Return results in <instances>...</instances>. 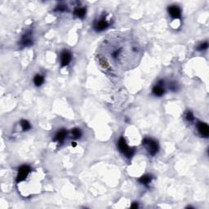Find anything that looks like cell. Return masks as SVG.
I'll return each mask as SVG.
<instances>
[{"label":"cell","mask_w":209,"mask_h":209,"mask_svg":"<svg viewBox=\"0 0 209 209\" xmlns=\"http://www.w3.org/2000/svg\"><path fill=\"white\" fill-rule=\"evenodd\" d=\"M131 207H132V208H137V207H138V204H137V203H133V204L131 206Z\"/></svg>","instance_id":"ffe728a7"},{"label":"cell","mask_w":209,"mask_h":209,"mask_svg":"<svg viewBox=\"0 0 209 209\" xmlns=\"http://www.w3.org/2000/svg\"><path fill=\"white\" fill-rule=\"evenodd\" d=\"M152 179H153V177H152L151 175L146 174V175H143L142 177H140L139 179H138V180H139L140 183H141V184H143V185L147 186V185H149V184L151 182Z\"/></svg>","instance_id":"8fae6325"},{"label":"cell","mask_w":209,"mask_h":209,"mask_svg":"<svg viewBox=\"0 0 209 209\" xmlns=\"http://www.w3.org/2000/svg\"><path fill=\"white\" fill-rule=\"evenodd\" d=\"M20 127H21L23 131H28L31 128V125H30V123L27 120L23 119V120L20 121Z\"/></svg>","instance_id":"9a60e30c"},{"label":"cell","mask_w":209,"mask_h":209,"mask_svg":"<svg viewBox=\"0 0 209 209\" xmlns=\"http://www.w3.org/2000/svg\"><path fill=\"white\" fill-rule=\"evenodd\" d=\"M169 88H170L171 91L176 92V91H177V84L176 83H171V85L169 86Z\"/></svg>","instance_id":"d6986e66"},{"label":"cell","mask_w":209,"mask_h":209,"mask_svg":"<svg viewBox=\"0 0 209 209\" xmlns=\"http://www.w3.org/2000/svg\"><path fill=\"white\" fill-rule=\"evenodd\" d=\"M109 23L105 20L104 17H101L99 20H96V22L94 24V29H96V31H103L104 29L108 28Z\"/></svg>","instance_id":"277c9868"},{"label":"cell","mask_w":209,"mask_h":209,"mask_svg":"<svg viewBox=\"0 0 209 209\" xmlns=\"http://www.w3.org/2000/svg\"><path fill=\"white\" fill-rule=\"evenodd\" d=\"M71 133H72V137L74 139H79L82 136L81 130L78 128H74L71 131Z\"/></svg>","instance_id":"5bb4252c"},{"label":"cell","mask_w":209,"mask_h":209,"mask_svg":"<svg viewBox=\"0 0 209 209\" xmlns=\"http://www.w3.org/2000/svg\"><path fill=\"white\" fill-rule=\"evenodd\" d=\"M198 132L200 133V135L202 137H207L209 136V128L207 123H205L199 122L198 123Z\"/></svg>","instance_id":"ba28073f"},{"label":"cell","mask_w":209,"mask_h":209,"mask_svg":"<svg viewBox=\"0 0 209 209\" xmlns=\"http://www.w3.org/2000/svg\"><path fill=\"white\" fill-rule=\"evenodd\" d=\"M66 137L67 131L65 130V129H61V130H59L58 132H57V133L56 134L55 139L54 140H55L56 142L61 144V143L64 142L65 139V137Z\"/></svg>","instance_id":"30bf717a"},{"label":"cell","mask_w":209,"mask_h":209,"mask_svg":"<svg viewBox=\"0 0 209 209\" xmlns=\"http://www.w3.org/2000/svg\"><path fill=\"white\" fill-rule=\"evenodd\" d=\"M168 12L171 17V18H173V19H180L181 17V10L177 5L169 6L168 8Z\"/></svg>","instance_id":"5b68a950"},{"label":"cell","mask_w":209,"mask_h":209,"mask_svg":"<svg viewBox=\"0 0 209 209\" xmlns=\"http://www.w3.org/2000/svg\"><path fill=\"white\" fill-rule=\"evenodd\" d=\"M118 146H119V150L121 151L123 154H124L127 158H129V159H130V158H132V157L133 156L135 150H134V149L130 148V147L128 146L127 142H126V141H125L124 137H122L119 140Z\"/></svg>","instance_id":"7a4b0ae2"},{"label":"cell","mask_w":209,"mask_h":209,"mask_svg":"<svg viewBox=\"0 0 209 209\" xmlns=\"http://www.w3.org/2000/svg\"><path fill=\"white\" fill-rule=\"evenodd\" d=\"M163 84H164V82L159 81L158 83V84L155 85V86L153 87L152 92H153V94H154V96H162L163 94H164L165 90H164V87H163Z\"/></svg>","instance_id":"52a82bcc"},{"label":"cell","mask_w":209,"mask_h":209,"mask_svg":"<svg viewBox=\"0 0 209 209\" xmlns=\"http://www.w3.org/2000/svg\"><path fill=\"white\" fill-rule=\"evenodd\" d=\"M44 76L40 75V74H37V75L35 76L34 78V83L36 86H41V85L44 83Z\"/></svg>","instance_id":"4fadbf2b"},{"label":"cell","mask_w":209,"mask_h":209,"mask_svg":"<svg viewBox=\"0 0 209 209\" xmlns=\"http://www.w3.org/2000/svg\"><path fill=\"white\" fill-rule=\"evenodd\" d=\"M33 44V39L31 37V33L27 32L26 35H24L23 37L21 38L20 40V45L23 47H28L32 45Z\"/></svg>","instance_id":"9c48e42d"},{"label":"cell","mask_w":209,"mask_h":209,"mask_svg":"<svg viewBox=\"0 0 209 209\" xmlns=\"http://www.w3.org/2000/svg\"><path fill=\"white\" fill-rule=\"evenodd\" d=\"M207 47H208V44H207V43H203V44H201L198 45V50H199V51H203V50H205L207 48Z\"/></svg>","instance_id":"e0dca14e"},{"label":"cell","mask_w":209,"mask_h":209,"mask_svg":"<svg viewBox=\"0 0 209 209\" xmlns=\"http://www.w3.org/2000/svg\"><path fill=\"white\" fill-rule=\"evenodd\" d=\"M67 10L66 5H63V4H61L57 6V8H56V11H58V12H65Z\"/></svg>","instance_id":"ac0fdd59"},{"label":"cell","mask_w":209,"mask_h":209,"mask_svg":"<svg viewBox=\"0 0 209 209\" xmlns=\"http://www.w3.org/2000/svg\"><path fill=\"white\" fill-rule=\"evenodd\" d=\"M72 59V55L69 51L65 50L62 52L61 55V65L62 67L67 66L68 65L70 64V61Z\"/></svg>","instance_id":"8992f818"},{"label":"cell","mask_w":209,"mask_h":209,"mask_svg":"<svg viewBox=\"0 0 209 209\" xmlns=\"http://www.w3.org/2000/svg\"><path fill=\"white\" fill-rule=\"evenodd\" d=\"M142 145H144L150 155H155L159 151V146L156 141L151 138H145L142 141Z\"/></svg>","instance_id":"6da1fadb"},{"label":"cell","mask_w":209,"mask_h":209,"mask_svg":"<svg viewBox=\"0 0 209 209\" xmlns=\"http://www.w3.org/2000/svg\"><path fill=\"white\" fill-rule=\"evenodd\" d=\"M86 12H87V10L85 8H78L74 10V15L78 18H83L86 16Z\"/></svg>","instance_id":"7c38bea8"},{"label":"cell","mask_w":209,"mask_h":209,"mask_svg":"<svg viewBox=\"0 0 209 209\" xmlns=\"http://www.w3.org/2000/svg\"><path fill=\"white\" fill-rule=\"evenodd\" d=\"M186 119L188 122H192V121L195 119V116H194V114H193V113H192L191 111H188V112L186 113Z\"/></svg>","instance_id":"2e32d148"},{"label":"cell","mask_w":209,"mask_h":209,"mask_svg":"<svg viewBox=\"0 0 209 209\" xmlns=\"http://www.w3.org/2000/svg\"><path fill=\"white\" fill-rule=\"evenodd\" d=\"M31 171L30 167L28 165H23L19 168L18 169V174L17 177V181L18 183L23 181L24 180H26L27 176L29 175V173Z\"/></svg>","instance_id":"3957f363"},{"label":"cell","mask_w":209,"mask_h":209,"mask_svg":"<svg viewBox=\"0 0 209 209\" xmlns=\"http://www.w3.org/2000/svg\"><path fill=\"white\" fill-rule=\"evenodd\" d=\"M72 144H73V146H75V145H76V143L75 142H73Z\"/></svg>","instance_id":"44dd1931"}]
</instances>
